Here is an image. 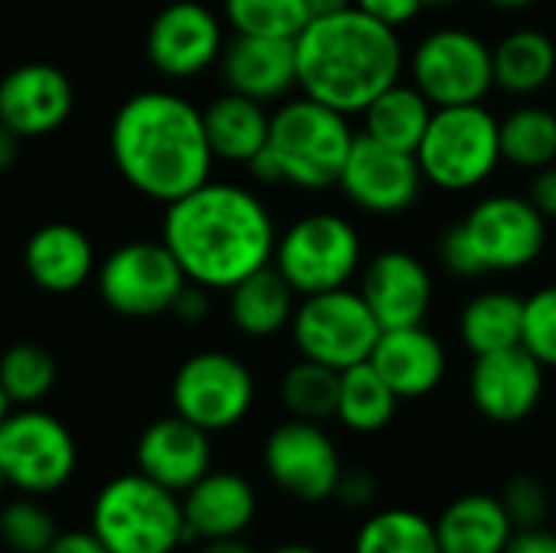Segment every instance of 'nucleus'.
Wrapping results in <instances>:
<instances>
[{"mask_svg": "<svg viewBox=\"0 0 556 553\" xmlns=\"http://www.w3.org/2000/svg\"><path fill=\"white\" fill-rule=\"evenodd\" d=\"M7 489V479H3V473H0V492Z\"/></svg>", "mask_w": 556, "mask_h": 553, "instance_id": "5fc2aeb1", "label": "nucleus"}, {"mask_svg": "<svg viewBox=\"0 0 556 553\" xmlns=\"http://www.w3.org/2000/svg\"><path fill=\"white\" fill-rule=\"evenodd\" d=\"M508 518L515 521V528H541L547 521V512H551V495L544 489V482L538 476H528V473H518L511 476L502 492H498Z\"/></svg>", "mask_w": 556, "mask_h": 553, "instance_id": "58836bf2", "label": "nucleus"}, {"mask_svg": "<svg viewBox=\"0 0 556 553\" xmlns=\"http://www.w3.org/2000/svg\"><path fill=\"white\" fill-rule=\"evenodd\" d=\"M296 46V88L342 114H362L384 88L401 81L407 52L401 33L358 7L313 16Z\"/></svg>", "mask_w": 556, "mask_h": 553, "instance_id": "7ed1b4c3", "label": "nucleus"}, {"mask_svg": "<svg viewBox=\"0 0 556 553\" xmlns=\"http://www.w3.org/2000/svg\"><path fill=\"white\" fill-rule=\"evenodd\" d=\"M427 179L417 163V153L384 147L365 134L355 137V147L342 166L339 189L342 196L378 218L404 215L417 205Z\"/></svg>", "mask_w": 556, "mask_h": 553, "instance_id": "2eb2a0df", "label": "nucleus"}, {"mask_svg": "<svg viewBox=\"0 0 556 553\" xmlns=\"http://www.w3.org/2000/svg\"><path fill=\"white\" fill-rule=\"evenodd\" d=\"M397 407H401V398L391 391V385L378 375L371 362H362L342 372L336 420L349 433H358V437L381 433L397 417Z\"/></svg>", "mask_w": 556, "mask_h": 553, "instance_id": "7c9ffc66", "label": "nucleus"}, {"mask_svg": "<svg viewBox=\"0 0 556 553\" xmlns=\"http://www.w3.org/2000/svg\"><path fill=\"white\" fill-rule=\"evenodd\" d=\"M378 495H381L378 476L355 466V469H342V479H339L332 499L349 512H368V508H375Z\"/></svg>", "mask_w": 556, "mask_h": 553, "instance_id": "ea45409f", "label": "nucleus"}, {"mask_svg": "<svg viewBox=\"0 0 556 553\" xmlns=\"http://www.w3.org/2000/svg\"><path fill=\"white\" fill-rule=\"evenodd\" d=\"M453 3H459V0H424V7H453Z\"/></svg>", "mask_w": 556, "mask_h": 553, "instance_id": "864d4df0", "label": "nucleus"}, {"mask_svg": "<svg viewBox=\"0 0 556 553\" xmlns=\"http://www.w3.org/2000/svg\"><path fill=\"white\" fill-rule=\"evenodd\" d=\"M13 411V404H10V398H7V391L0 388V424L7 420V414Z\"/></svg>", "mask_w": 556, "mask_h": 553, "instance_id": "603ef678", "label": "nucleus"}, {"mask_svg": "<svg viewBox=\"0 0 556 553\" xmlns=\"http://www.w3.org/2000/svg\"><path fill=\"white\" fill-rule=\"evenodd\" d=\"M492 10H505V13H518V10H528L534 7L538 0H485Z\"/></svg>", "mask_w": 556, "mask_h": 553, "instance_id": "8fccbe9b", "label": "nucleus"}, {"mask_svg": "<svg viewBox=\"0 0 556 553\" xmlns=\"http://www.w3.org/2000/svg\"><path fill=\"white\" fill-rule=\"evenodd\" d=\"M547 244V218L528 196L492 192L479 199L463 222L440 238V261L453 277L476 280L489 274H518L531 267Z\"/></svg>", "mask_w": 556, "mask_h": 553, "instance_id": "39448f33", "label": "nucleus"}, {"mask_svg": "<svg viewBox=\"0 0 556 553\" xmlns=\"http://www.w3.org/2000/svg\"><path fill=\"white\" fill-rule=\"evenodd\" d=\"M277 235V222L254 189L208 179L166 205L160 238L189 284L231 290L274 261Z\"/></svg>", "mask_w": 556, "mask_h": 553, "instance_id": "f257e3e1", "label": "nucleus"}, {"mask_svg": "<svg viewBox=\"0 0 556 553\" xmlns=\"http://www.w3.org/2000/svg\"><path fill=\"white\" fill-rule=\"evenodd\" d=\"M267 553H323L319 548H313V544H300V541H293V544H280V548H274V551Z\"/></svg>", "mask_w": 556, "mask_h": 553, "instance_id": "3c124183", "label": "nucleus"}, {"mask_svg": "<svg viewBox=\"0 0 556 553\" xmlns=\"http://www.w3.org/2000/svg\"><path fill=\"white\" fill-rule=\"evenodd\" d=\"M59 368L49 349L36 342H16L0 355V388L13 407H33L55 388Z\"/></svg>", "mask_w": 556, "mask_h": 553, "instance_id": "f704fd0d", "label": "nucleus"}, {"mask_svg": "<svg viewBox=\"0 0 556 553\" xmlns=\"http://www.w3.org/2000/svg\"><path fill=\"white\" fill-rule=\"evenodd\" d=\"M381 332L384 329L368 310L365 297L352 287L300 297L290 319V339L300 359L329 365L336 372L368 362Z\"/></svg>", "mask_w": 556, "mask_h": 553, "instance_id": "1a4fd4ad", "label": "nucleus"}, {"mask_svg": "<svg viewBox=\"0 0 556 553\" xmlns=\"http://www.w3.org/2000/svg\"><path fill=\"white\" fill-rule=\"evenodd\" d=\"M528 199H531V205H534L547 222H554L556 218V163L554 166L538 169V173L531 176Z\"/></svg>", "mask_w": 556, "mask_h": 553, "instance_id": "79ce46f5", "label": "nucleus"}, {"mask_svg": "<svg viewBox=\"0 0 556 553\" xmlns=\"http://www.w3.org/2000/svg\"><path fill=\"white\" fill-rule=\"evenodd\" d=\"M355 137L349 114L306 95L287 98L270 114L267 147L248 163V169L264 186L326 192L339 186Z\"/></svg>", "mask_w": 556, "mask_h": 553, "instance_id": "20e7f679", "label": "nucleus"}, {"mask_svg": "<svg viewBox=\"0 0 556 553\" xmlns=\"http://www.w3.org/2000/svg\"><path fill=\"white\" fill-rule=\"evenodd\" d=\"M554 502H556V482H554Z\"/></svg>", "mask_w": 556, "mask_h": 553, "instance_id": "6e6d98bb", "label": "nucleus"}, {"mask_svg": "<svg viewBox=\"0 0 556 553\" xmlns=\"http://www.w3.org/2000/svg\"><path fill=\"white\" fill-rule=\"evenodd\" d=\"M352 553H443L437 521L417 508H378L371 512L352 541Z\"/></svg>", "mask_w": 556, "mask_h": 553, "instance_id": "2f4dec72", "label": "nucleus"}, {"mask_svg": "<svg viewBox=\"0 0 556 553\" xmlns=\"http://www.w3.org/2000/svg\"><path fill=\"white\" fill-rule=\"evenodd\" d=\"M23 267L46 293H75L94 271V248L81 228L68 222H49L29 235L23 248Z\"/></svg>", "mask_w": 556, "mask_h": 553, "instance_id": "b1692460", "label": "nucleus"}, {"mask_svg": "<svg viewBox=\"0 0 556 553\" xmlns=\"http://www.w3.org/2000/svg\"><path fill=\"white\" fill-rule=\"evenodd\" d=\"M78 469L72 430L36 407L10 411L0 424V473L20 495H52L68 486Z\"/></svg>", "mask_w": 556, "mask_h": 553, "instance_id": "9d476101", "label": "nucleus"}, {"mask_svg": "<svg viewBox=\"0 0 556 553\" xmlns=\"http://www.w3.org/2000/svg\"><path fill=\"white\" fill-rule=\"evenodd\" d=\"M205 137L215 160L225 163H251L270 137V111L267 104L244 98L238 91H225L202 108Z\"/></svg>", "mask_w": 556, "mask_h": 553, "instance_id": "a878e982", "label": "nucleus"}, {"mask_svg": "<svg viewBox=\"0 0 556 553\" xmlns=\"http://www.w3.org/2000/svg\"><path fill=\"white\" fill-rule=\"evenodd\" d=\"M218 68L228 91L261 104H280L296 88V46L293 39L235 33V39L225 42Z\"/></svg>", "mask_w": 556, "mask_h": 553, "instance_id": "412c9836", "label": "nucleus"}, {"mask_svg": "<svg viewBox=\"0 0 556 553\" xmlns=\"http://www.w3.org/2000/svg\"><path fill=\"white\" fill-rule=\"evenodd\" d=\"M91 531L111 553H173L189 544L182 499L143 473L101 486L91 502Z\"/></svg>", "mask_w": 556, "mask_h": 553, "instance_id": "0eeeda50", "label": "nucleus"}, {"mask_svg": "<svg viewBox=\"0 0 556 553\" xmlns=\"http://www.w3.org/2000/svg\"><path fill=\"white\" fill-rule=\"evenodd\" d=\"M137 473L182 495L212 473V433L179 414L153 420L137 440Z\"/></svg>", "mask_w": 556, "mask_h": 553, "instance_id": "aec40b11", "label": "nucleus"}, {"mask_svg": "<svg viewBox=\"0 0 556 553\" xmlns=\"http://www.w3.org/2000/svg\"><path fill=\"white\" fill-rule=\"evenodd\" d=\"M59 528L49 508L36 495H20L0 512V541L13 553H46Z\"/></svg>", "mask_w": 556, "mask_h": 553, "instance_id": "e433bc0d", "label": "nucleus"}, {"mask_svg": "<svg viewBox=\"0 0 556 553\" xmlns=\"http://www.w3.org/2000/svg\"><path fill=\"white\" fill-rule=\"evenodd\" d=\"M547 394V368L525 349H502L476 355L469 368V401L472 407L498 427L525 424L538 414Z\"/></svg>", "mask_w": 556, "mask_h": 553, "instance_id": "f3484780", "label": "nucleus"}, {"mask_svg": "<svg viewBox=\"0 0 556 553\" xmlns=\"http://www.w3.org/2000/svg\"><path fill=\"white\" fill-rule=\"evenodd\" d=\"M355 7L362 10V13H368L371 20H378V23H384V26H391V29H404V26H410L427 7H424V0H355Z\"/></svg>", "mask_w": 556, "mask_h": 553, "instance_id": "a19ab883", "label": "nucleus"}, {"mask_svg": "<svg viewBox=\"0 0 556 553\" xmlns=\"http://www.w3.org/2000/svg\"><path fill=\"white\" fill-rule=\"evenodd\" d=\"M296 313V290L283 274L267 264L228 290V316L235 329L248 339H274L290 329Z\"/></svg>", "mask_w": 556, "mask_h": 553, "instance_id": "bb28decb", "label": "nucleus"}, {"mask_svg": "<svg viewBox=\"0 0 556 553\" xmlns=\"http://www.w3.org/2000/svg\"><path fill=\"white\" fill-rule=\"evenodd\" d=\"M495 88L511 98L541 95L556 81V42L544 29H515L492 46Z\"/></svg>", "mask_w": 556, "mask_h": 553, "instance_id": "cd10ccee", "label": "nucleus"}, {"mask_svg": "<svg viewBox=\"0 0 556 553\" xmlns=\"http://www.w3.org/2000/svg\"><path fill=\"white\" fill-rule=\"evenodd\" d=\"M407 72L433 108L482 104L495 88L492 46L466 26L427 33L407 55Z\"/></svg>", "mask_w": 556, "mask_h": 553, "instance_id": "9b49d317", "label": "nucleus"}, {"mask_svg": "<svg viewBox=\"0 0 556 553\" xmlns=\"http://www.w3.org/2000/svg\"><path fill=\"white\" fill-rule=\"evenodd\" d=\"M46 553H111L101 538L88 528V531H59L55 541L49 544Z\"/></svg>", "mask_w": 556, "mask_h": 553, "instance_id": "a18cd8bd", "label": "nucleus"}, {"mask_svg": "<svg viewBox=\"0 0 556 553\" xmlns=\"http://www.w3.org/2000/svg\"><path fill=\"white\" fill-rule=\"evenodd\" d=\"M505 553H556V531L544 528V525L541 528H521V531H515Z\"/></svg>", "mask_w": 556, "mask_h": 553, "instance_id": "c03bdc74", "label": "nucleus"}, {"mask_svg": "<svg viewBox=\"0 0 556 553\" xmlns=\"http://www.w3.org/2000/svg\"><path fill=\"white\" fill-rule=\"evenodd\" d=\"M502 160L515 169L538 173L556 163V111L518 104L502 117Z\"/></svg>", "mask_w": 556, "mask_h": 553, "instance_id": "473e14b6", "label": "nucleus"}, {"mask_svg": "<svg viewBox=\"0 0 556 553\" xmlns=\"http://www.w3.org/2000/svg\"><path fill=\"white\" fill-rule=\"evenodd\" d=\"M257 398L251 368L231 352H195L189 355L169 388L173 414L192 420L208 433H225L238 427Z\"/></svg>", "mask_w": 556, "mask_h": 553, "instance_id": "f8f14e48", "label": "nucleus"}, {"mask_svg": "<svg viewBox=\"0 0 556 553\" xmlns=\"http://www.w3.org/2000/svg\"><path fill=\"white\" fill-rule=\"evenodd\" d=\"M20 143H23V140H20L10 127H3V124H0V173L13 169L16 153H20Z\"/></svg>", "mask_w": 556, "mask_h": 553, "instance_id": "49530a36", "label": "nucleus"}, {"mask_svg": "<svg viewBox=\"0 0 556 553\" xmlns=\"http://www.w3.org/2000/svg\"><path fill=\"white\" fill-rule=\"evenodd\" d=\"M225 23L238 36L296 39L313 20L306 0H225Z\"/></svg>", "mask_w": 556, "mask_h": 553, "instance_id": "c9c22d12", "label": "nucleus"}, {"mask_svg": "<svg viewBox=\"0 0 556 553\" xmlns=\"http://www.w3.org/2000/svg\"><path fill=\"white\" fill-rule=\"evenodd\" d=\"M111 160L140 196L163 205L182 199L215 166L202 108L163 88L130 95L111 121Z\"/></svg>", "mask_w": 556, "mask_h": 553, "instance_id": "f03ea898", "label": "nucleus"}, {"mask_svg": "<svg viewBox=\"0 0 556 553\" xmlns=\"http://www.w3.org/2000/svg\"><path fill=\"white\" fill-rule=\"evenodd\" d=\"M182 518L189 541H218L241 538L257 518V492L251 479L228 469L205 473L182 495Z\"/></svg>", "mask_w": 556, "mask_h": 553, "instance_id": "5701e85b", "label": "nucleus"}, {"mask_svg": "<svg viewBox=\"0 0 556 553\" xmlns=\"http://www.w3.org/2000/svg\"><path fill=\"white\" fill-rule=\"evenodd\" d=\"M515 531L518 528L508 518L502 499L489 492H466L453 499L437 518L443 553H505Z\"/></svg>", "mask_w": 556, "mask_h": 553, "instance_id": "393cba45", "label": "nucleus"}, {"mask_svg": "<svg viewBox=\"0 0 556 553\" xmlns=\"http://www.w3.org/2000/svg\"><path fill=\"white\" fill-rule=\"evenodd\" d=\"M296 297L349 287L365 264L358 228L339 212H309L277 235L274 261Z\"/></svg>", "mask_w": 556, "mask_h": 553, "instance_id": "6e6552de", "label": "nucleus"}, {"mask_svg": "<svg viewBox=\"0 0 556 553\" xmlns=\"http://www.w3.org/2000/svg\"><path fill=\"white\" fill-rule=\"evenodd\" d=\"M525 336V300L508 290L476 293L459 313V339L476 355L521 345Z\"/></svg>", "mask_w": 556, "mask_h": 553, "instance_id": "c756f323", "label": "nucleus"}, {"mask_svg": "<svg viewBox=\"0 0 556 553\" xmlns=\"http://www.w3.org/2000/svg\"><path fill=\"white\" fill-rule=\"evenodd\" d=\"M189 277L160 241H127L98 267V293L117 316L153 319L173 310Z\"/></svg>", "mask_w": 556, "mask_h": 553, "instance_id": "ddd939ff", "label": "nucleus"}, {"mask_svg": "<svg viewBox=\"0 0 556 553\" xmlns=\"http://www.w3.org/2000/svg\"><path fill=\"white\" fill-rule=\"evenodd\" d=\"M208 310H212L208 290L199 287V284H186L182 293L176 297V303H173L169 313H173L176 319H182V323H202V319L208 316Z\"/></svg>", "mask_w": 556, "mask_h": 553, "instance_id": "37998d69", "label": "nucleus"}, {"mask_svg": "<svg viewBox=\"0 0 556 553\" xmlns=\"http://www.w3.org/2000/svg\"><path fill=\"white\" fill-rule=\"evenodd\" d=\"M427 186L463 196L485 186L502 160V121L485 104L437 108L417 147Z\"/></svg>", "mask_w": 556, "mask_h": 553, "instance_id": "423d86ee", "label": "nucleus"}, {"mask_svg": "<svg viewBox=\"0 0 556 553\" xmlns=\"http://www.w3.org/2000/svg\"><path fill=\"white\" fill-rule=\"evenodd\" d=\"M342 453L323 424L290 417L264 440V473L290 499L319 505L336 495L342 479Z\"/></svg>", "mask_w": 556, "mask_h": 553, "instance_id": "4468645a", "label": "nucleus"}, {"mask_svg": "<svg viewBox=\"0 0 556 553\" xmlns=\"http://www.w3.org/2000/svg\"><path fill=\"white\" fill-rule=\"evenodd\" d=\"M358 293L381 323V329L420 326L433 310V274L430 267L401 248L381 251L362 264Z\"/></svg>", "mask_w": 556, "mask_h": 553, "instance_id": "a211bd4d", "label": "nucleus"}, {"mask_svg": "<svg viewBox=\"0 0 556 553\" xmlns=\"http://www.w3.org/2000/svg\"><path fill=\"white\" fill-rule=\"evenodd\" d=\"M339 378H342V372H336L329 365H319L309 359L293 362L280 378V401H283L287 414L300 417V420H313V424L336 420Z\"/></svg>", "mask_w": 556, "mask_h": 553, "instance_id": "72a5a7b5", "label": "nucleus"}, {"mask_svg": "<svg viewBox=\"0 0 556 553\" xmlns=\"http://www.w3.org/2000/svg\"><path fill=\"white\" fill-rule=\"evenodd\" d=\"M521 345L547 368L556 372V284L534 290L525 300V336Z\"/></svg>", "mask_w": 556, "mask_h": 553, "instance_id": "4c0bfd02", "label": "nucleus"}, {"mask_svg": "<svg viewBox=\"0 0 556 553\" xmlns=\"http://www.w3.org/2000/svg\"><path fill=\"white\" fill-rule=\"evenodd\" d=\"M368 362L378 368V375L391 385V391L401 401L430 398L443 385L450 368L440 336H433L424 323L384 329Z\"/></svg>", "mask_w": 556, "mask_h": 553, "instance_id": "4be33fe9", "label": "nucleus"}, {"mask_svg": "<svg viewBox=\"0 0 556 553\" xmlns=\"http://www.w3.org/2000/svg\"><path fill=\"white\" fill-rule=\"evenodd\" d=\"M75 108L68 75L49 62H26L0 78V124L20 140L59 130Z\"/></svg>", "mask_w": 556, "mask_h": 553, "instance_id": "6ab92c4d", "label": "nucleus"}, {"mask_svg": "<svg viewBox=\"0 0 556 553\" xmlns=\"http://www.w3.org/2000/svg\"><path fill=\"white\" fill-rule=\"evenodd\" d=\"M433 111L437 108L414 81H394L362 111V124H365L362 134L384 147L417 153Z\"/></svg>", "mask_w": 556, "mask_h": 553, "instance_id": "c85d7f7f", "label": "nucleus"}, {"mask_svg": "<svg viewBox=\"0 0 556 553\" xmlns=\"http://www.w3.org/2000/svg\"><path fill=\"white\" fill-rule=\"evenodd\" d=\"M199 553H257L251 544H244L241 538H218V541H202Z\"/></svg>", "mask_w": 556, "mask_h": 553, "instance_id": "de8ad7c7", "label": "nucleus"}, {"mask_svg": "<svg viewBox=\"0 0 556 553\" xmlns=\"http://www.w3.org/2000/svg\"><path fill=\"white\" fill-rule=\"evenodd\" d=\"M306 3H309V13L313 16H329V13H339V10L355 7V0H306Z\"/></svg>", "mask_w": 556, "mask_h": 553, "instance_id": "09e8293b", "label": "nucleus"}, {"mask_svg": "<svg viewBox=\"0 0 556 553\" xmlns=\"http://www.w3.org/2000/svg\"><path fill=\"white\" fill-rule=\"evenodd\" d=\"M225 23L199 0L166 3L147 26V59L166 78H195L218 65Z\"/></svg>", "mask_w": 556, "mask_h": 553, "instance_id": "dca6fc26", "label": "nucleus"}]
</instances>
